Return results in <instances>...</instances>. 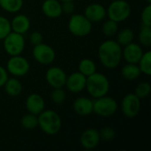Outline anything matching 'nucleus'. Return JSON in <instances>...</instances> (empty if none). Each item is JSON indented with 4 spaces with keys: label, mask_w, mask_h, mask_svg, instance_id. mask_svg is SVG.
Returning <instances> with one entry per match:
<instances>
[{
    "label": "nucleus",
    "mask_w": 151,
    "mask_h": 151,
    "mask_svg": "<svg viewBox=\"0 0 151 151\" xmlns=\"http://www.w3.org/2000/svg\"><path fill=\"white\" fill-rule=\"evenodd\" d=\"M151 92V85L149 82H141L137 85V87L135 88L134 90V94L140 98V99H143L148 97L150 95Z\"/></svg>",
    "instance_id": "c85d7f7f"
},
{
    "label": "nucleus",
    "mask_w": 151,
    "mask_h": 151,
    "mask_svg": "<svg viewBox=\"0 0 151 151\" xmlns=\"http://www.w3.org/2000/svg\"><path fill=\"white\" fill-rule=\"evenodd\" d=\"M147 2H148L149 4H150V3H151V0H147Z\"/></svg>",
    "instance_id": "4c0bfd02"
},
{
    "label": "nucleus",
    "mask_w": 151,
    "mask_h": 151,
    "mask_svg": "<svg viewBox=\"0 0 151 151\" xmlns=\"http://www.w3.org/2000/svg\"><path fill=\"white\" fill-rule=\"evenodd\" d=\"M42 11L50 19H58L63 13L61 2L59 0H44L42 4Z\"/></svg>",
    "instance_id": "f3484780"
},
{
    "label": "nucleus",
    "mask_w": 151,
    "mask_h": 151,
    "mask_svg": "<svg viewBox=\"0 0 151 151\" xmlns=\"http://www.w3.org/2000/svg\"><path fill=\"white\" fill-rule=\"evenodd\" d=\"M5 93L12 97H16L20 95L22 91V84L17 78H8L4 85Z\"/></svg>",
    "instance_id": "aec40b11"
},
{
    "label": "nucleus",
    "mask_w": 151,
    "mask_h": 151,
    "mask_svg": "<svg viewBox=\"0 0 151 151\" xmlns=\"http://www.w3.org/2000/svg\"><path fill=\"white\" fill-rule=\"evenodd\" d=\"M141 74H142V72H141L137 64L127 63L121 69L122 77L125 80L129 81H133L137 80Z\"/></svg>",
    "instance_id": "412c9836"
},
{
    "label": "nucleus",
    "mask_w": 151,
    "mask_h": 151,
    "mask_svg": "<svg viewBox=\"0 0 151 151\" xmlns=\"http://www.w3.org/2000/svg\"><path fill=\"white\" fill-rule=\"evenodd\" d=\"M12 31L10 20L3 16H0V41L4 40V37Z\"/></svg>",
    "instance_id": "7c9ffc66"
},
{
    "label": "nucleus",
    "mask_w": 151,
    "mask_h": 151,
    "mask_svg": "<svg viewBox=\"0 0 151 151\" xmlns=\"http://www.w3.org/2000/svg\"><path fill=\"white\" fill-rule=\"evenodd\" d=\"M59 1L62 3V2H68V1H74V0H59Z\"/></svg>",
    "instance_id": "e433bc0d"
},
{
    "label": "nucleus",
    "mask_w": 151,
    "mask_h": 151,
    "mask_svg": "<svg viewBox=\"0 0 151 151\" xmlns=\"http://www.w3.org/2000/svg\"><path fill=\"white\" fill-rule=\"evenodd\" d=\"M141 20L142 25L151 27V5L149 4L146 7L143 8L141 14Z\"/></svg>",
    "instance_id": "473e14b6"
},
{
    "label": "nucleus",
    "mask_w": 151,
    "mask_h": 151,
    "mask_svg": "<svg viewBox=\"0 0 151 151\" xmlns=\"http://www.w3.org/2000/svg\"><path fill=\"white\" fill-rule=\"evenodd\" d=\"M11 28L15 33L24 35L30 28V19L25 14H18L12 19Z\"/></svg>",
    "instance_id": "6ab92c4d"
},
{
    "label": "nucleus",
    "mask_w": 151,
    "mask_h": 151,
    "mask_svg": "<svg viewBox=\"0 0 151 151\" xmlns=\"http://www.w3.org/2000/svg\"><path fill=\"white\" fill-rule=\"evenodd\" d=\"M84 16L91 22H99L106 17V9L100 4H90L85 8Z\"/></svg>",
    "instance_id": "2eb2a0df"
},
{
    "label": "nucleus",
    "mask_w": 151,
    "mask_h": 151,
    "mask_svg": "<svg viewBox=\"0 0 151 151\" xmlns=\"http://www.w3.org/2000/svg\"><path fill=\"white\" fill-rule=\"evenodd\" d=\"M50 98L52 102L56 104H62L66 98V94L62 88H53L50 94Z\"/></svg>",
    "instance_id": "c756f323"
},
{
    "label": "nucleus",
    "mask_w": 151,
    "mask_h": 151,
    "mask_svg": "<svg viewBox=\"0 0 151 151\" xmlns=\"http://www.w3.org/2000/svg\"><path fill=\"white\" fill-rule=\"evenodd\" d=\"M30 69V65L27 59L20 55L11 56L6 63V70L8 73L14 77H22L26 75Z\"/></svg>",
    "instance_id": "6e6552de"
},
{
    "label": "nucleus",
    "mask_w": 151,
    "mask_h": 151,
    "mask_svg": "<svg viewBox=\"0 0 151 151\" xmlns=\"http://www.w3.org/2000/svg\"><path fill=\"white\" fill-rule=\"evenodd\" d=\"M143 54V50L141 45L135 42H130L124 46L122 49V58L127 61V63L138 64Z\"/></svg>",
    "instance_id": "4468645a"
},
{
    "label": "nucleus",
    "mask_w": 151,
    "mask_h": 151,
    "mask_svg": "<svg viewBox=\"0 0 151 151\" xmlns=\"http://www.w3.org/2000/svg\"><path fill=\"white\" fill-rule=\"evenodd\" d=\"M73 111L79 116H88L93 112V101L88 97H78L73 104Z\"/></svg>",
    "instance_id": "a211bd4d"
},
{
    "label": "nucleus",
    "mask_w": 151,
    "mask_h": 151,
    "mask_svg": "<svg viewBox=\"0 0 151 151\" xmlns=\"http://www.w3.org/2000/svg\"><path fill=\"white\" fill-rule=\"evenodd\" d=\"M98 58L102 65L108 69L118 67L122 59V46L117 41L106 40L98 48Z\"/></svg>",
    "instance_id": "f257e3e1"
},
{
    "label": "nucleus",
    "mask_w": 151,
    "mask_h": 151,
    "mask_svg": "<svg viewBox=\"0 0 151 151\" xmlns=\"http://www.w3.org/2000/svg\"><path fill=\"white\" fill-rule=\"evenodd\" d=\"M118 110V104L112 97L104 96L93 101V112L103 118L112 116Z\"/></svg>",
    "instance_id": "423d86ee"
},
{
    "label": "nucleus",
    "mask_w": 151,
    "mask_h": 151,
    "mask_svg": "<svg viewBox=\"0 0 151 151\" xmlns=\"http://www.w3.org/2000/svg\"><path fill=\"white\" fill-rule=\"evenodd\" d=\"M68 29L75 36L82 37L90 34L92 30V22L88 19L84 14H73L68 21Z\"/></svg>",
    "instance_id": "39448f33"
},
{
    "label": "nucleus",
    "mask_w": 151,
    "mask_h": 151,
    "mask_svg": "<svg viewBox=\"0 0 151 151\" xmlns=\"http://www.w3.org/2000/svg\"><path fill=\"white\" fill-rule=\"evenodd\" d=\"M117 42L122 47L132 42L134 39V33L131 28H124L118 32L117 34Z\"/></svg>",
    "instance_id": "b1692460"
},
{
    "label": "nucleus",
    "mask_w": 151,
    "mask_h": 151,
    "mask_svg": "<svg viewBox=\"0 0 151 151\" xmlns=\"http://www.w3.org/2000/svg\"><path fill=\"white\" fill-rule=\"evenodd\" d=\"M20 125L23 128L27 130H32L38 127V118L37 115L27 113L24 115L20 119Z\"/></svg>",
    "instance_id": "a878e982"
},
{
    "label": "nucleus",
    "mask_w": 151,
    "mask_h": 151,
    "mask_svg": "<svg viewBox=\"0 0 151 151\" xmlns=\"http://www.w3.org/2000/svg\"><path fill=\"white\" fill-rule=\"evenodd\" d=\"M131 6L127 1L114 0L109 4L106 10V15L110 19L119 23L127 19L131 15Z\"/></svg>",
    "instance_id": "20e7f679"
},
{
    "label": "nucleus",
    "mask_w": 151,
    "mask_h": 151,
    "mask_svg": "<svg viewBox=\"0 0 151 151\" xmlns=\"http://www.w3.org/2000/svg\"><path fill=\"white\" fill-rule=\"evenodd\" d=\"M66 74L65 71L58 66H52L49 68L45 74V79L48 84L53 88H63L65 85Z\"/></svg>",
    "instance_id": "9b49d317"
},
{
    "label": "nucleus",
    "mask_w": 151,
    "mask_h": 151,
    "mask_svg": "<svg viewBox=\"0 0 151 151\" xmlns=\"http://www.w3.org/2000/svg\"><path fill=\"white\" fill-rule=\"evenodd\" d=\"M4 49L10 56L20 55L25 49V39L23 35L11 31L3 40Z\"/></svg>",
    "instance_id": "0eeeda50"
},
{
    "label": "nucleus",
    "mask_w": 151,
    "mask_h": 151,
    "mask_svg": "<svg viewBox=\"0 0 151 151\" xmlns=\"http://www.w3.org/2000/svg\"><path fill=\"white\" fill-rule=\"evenodd\" d=\"M33 57L35 60L41 65H50L55 60L56 53L52 47L46 43L41 42L34 45Z\"/></svg>",
    "instance_id": "9d476101"
},
{
    "label": "nucleus",
    "mask_w": 151,
    "mask_h": 151,
    "mask_svg": "<svg viewBox=\"0 0 151 151\" xmlns=\"http://www.w3.org/2000/svg\"><path fill=\"white\" fill-rule=\"evenodd\" d=\"M31 43L33 45H36L39 44L41 42H42V35L40 32L35 31L30 35V38H29Z\"/></svg>",
    "instance_id": "f704fd0d"
},
{
    "label": "nucleus",
    "mask_w": 151,
    "mask_h": 151,
    "mask_svg": "<svg viewBox=\"0 0 151 151\" xmlns=\"http://www.w3.org/2000/svg\"><path fill=\"white\" fill-rule=\"evenodd\" d=\"M99 134H100L101 140L105 141V142L112 141L116 137L115 130L111 127H105L102 128L101 131H99Z\"/></svg>",
    "instance_id": "2f4dec72"
},
{
    "label": "nucleus",
    "mask_w": 151,
    "mask_h": 151,
    "mask_svg": "<svg viewBox=\"0 0 151 151\" xmlns=\"http://www.w3.org/2000/svg\"><path fill=\"white\" fill-rule=\"evenodd\" d=\"M26 108L29 113L38 116L45 109V102L42 96L33 93L27 97Z\"/></svg>",
    "instance_id": "dca6fc26"
},
{
    "label": "nucleus",
    "mask_w": 151,
    "mask_h": 151,
    "mask_svg": "<svg viewBox=\"0 0 151 151\" xmlns=\"http://www.w3.org/2000/svg\"><path fill=\"white\" fill-rule=\"evenodd\" d=\"M9 78L8 76V72L5 68H4L2 65H0V88L3 87Z\"/></svg>",
    "instance_id": "c9c22d12"
},
{
    "label": "nucleus",
    "mask_w": 151,
    "mask_h": 151,
    "mask_svg": "<svg viewBox=\"0 0 151 151\" xmlns=\"http://www.w3.org/2000/svg\"><path fill=\"white\" fill-rule=\"evenodd\" d=\"M23 6V0H0V7L7 12L16 13Z\"/></svg>",
    "instance_id": "5701e85b"
},
{
    "label": "nucleus",
    "mask_w": 151,
    "mask_h": 151,
    "mask_svg": "<svg viewBox=\"0 0 151 151\" xmlns=\"http://www.w3.org/2000/svg\"><path fill=\"white\" fill-rule=\"evenodd\" d=\"M62 12L63 13L66 14H72L74 12L75 5L73 4V1H68V2H62Z\"/></svg>",
    "instance_id": "72a5a7b5"
},
{
    "label": "nucleus",
    "mask_w": 151,
    "mask_h": 151,
    "mask_svg": "<svg viewBox=\"0 0 151 151\" xmlns=\"http://www.w3.org/2000/svg\"><path fill=\"white\" fill-rule=\"evenodd\" d=\"M87 77L80 72L71 73L66 77L65 85L67 89L72 93H80L86 88Z\"/></svg>",
    "instance_id": "ddd939ff"
},
{
    "label": "nucleus",
    "mask_w": 151,
    "mask_h": 151,
    "mask_svg": "<svg viewBox=\"0 0 151 151\" xmlns=\"http://www.w3.org/2000/svg\"><path fill=\"white\" fill-rule=\"evenodd\" d=\"M38 126L48 135L57 134L62 127L60 116L52 110H43L38 116Z\"/></svg>",
    "instance_id": "f03ea898"
},
{
    "label": "nucleus",
    "mask_w": 151,
    "mask_h": 151,
    "mask_svg": "<svg viewBox=\"0 0 151 151\" xmlns=\"http://www.w3.org/2000/svg\"><path fill=\"white\" fill-rule=\"evenodd\" d=\"M140 43L145 47H150L151 45V27L142 25L139 33Z\"/></svg>",
    "instance_id": "bb28decb"
},
{
    "label": "nucleus",
    "mask_w": 151,
    "mask_h": 151,
    "mask_svg": "<svg viewBox=\"0 0 151 151\" xmlns=\"http://www.w3.org/2000/svg\"><path fill=\"white\" fill-rule=\"evenodd\" d=\"M102 30H103V33L104 34V35H106L108 37L114 36L118 33V30H119L118 23L116 21L109 19L107 21H105L104 23Z\"/></svg>",
    "instance_id": "cd10ccee"
},
{
    "label": "nucleus",
    "mask_w": 151,
    "mask_h": 151,
    "mask_svg": "<svg viewBox=\"0 0 151 151\" xmlns=\"http://www.w3.org/2000/svg\"><path fill=\"white\" fill-rule=\"evenodd\" d=\"M85 88L91 96L98 98L108 94L110 90V81L104 74L96 72L87 77Z\"/></svg>",
    "instance_id": "7ed1b4c3"
},
{
    "label": "nucleus",
    "mask_w": 151,
    "mask_h": 151,
    "mask_svg": "<svg viewBox=\"0 0 151 151\" xmlns=\"http://www.w3.org/2000/svg\"><path fill=\"white\" fill-rule=\"evenodd\" d=\"M138 66L142 72V73H144L148 76L151 75V51L143 52L141 59L138 62Z\"/></svg>",
    "instance_id": "393cba45"
},
{
    "label": "nucleus",
    "mask_w": 151,
    "mask_h": 151,
    "mask_svg": "<svg viewBox=\"0 0 151 151\" xmlns=\"http://www.w3.org/2000/svg\"><path fill=\"white\" fill-rule=\"evenodd\" d=\"M100 141L101 138L99 131L95 128H88L85 130L80 137V143L81 147L88 150L96 148L99 145Z\"/></svg>",
    "instance_id": "f8f14e48"
},
{
    "label": "nucleus",
    "mask_w": 151,
    "mask_h": 151,
    "mask_svg": "<svg viewBox=\"0 0 151 151\" xmlns=\"http://www.w3.org/2000/svg\"><path fill=\"white\" fill-rule=\"evenodd\" d=\"M121 111L127 118H135L141 111V99L134 93L126 95L121 102Z\"/></svg>",
    "instance_id": "1a4fd4ad"
},
{
    "label": "nucleus",
    "mask_w": 151,
    "mask_h": 151,
    "mask_svg": "<svg viewBox=\"0 0 151 151\" xmlns=\"http://www.w3.org/2000/svg\"><path fill=\"white\" fill-rule=\"evenodd\" d=\"M78 68H79V72L83 75H85L86 77H88L96 72V63L90 58H83L82 60H81Z\"/></svg>",
    "instance_id": "4be33fe9"
}]
</instances>
